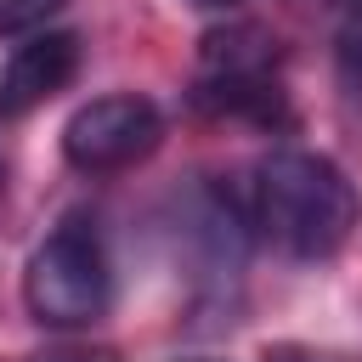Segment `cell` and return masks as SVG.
<instances>
[{
    "label": "cell",
    "mask_w": 362,
    "mask_h": 362,
    "mask_svg": "<svg viewBox=\"0 0 362 362\" xmlns=\"http://www.w3.org/2000/svg\"><path fill=\"white\" fill-rule=\"evenodd\" d=\"M164 141V113L153 96L141 90H113V96H90L85 107H74V119L62 124V158L79 175H119L141 158H153Z\"/></svg>",
    "instance_id": "cell-4"
},
{
    "label": "cell",
    "mask_w": 362,
    "mask_h": 362,
    "mask_svg": "<svg viewBox=\"0 0 362 362\" xmlns=\"http://www.w3.org/2000/svg\"><path fill=\"white\" fill-rule=\"evenodd\" d=\"M192 102L221 119H249L260 130L288 124V90L277 79V40L266 28L232 23L204 40Z\"/></svg>",
    "instance_id": "cell-3"
},
{
    "label": "cell",
    "mask_w": 362,
    "mask_h": 362,
    "mask_svg": "<svg viewBox=\"0 0 362 362\" xmlns=\"http://www.w3.org/2000/svg\"><path fill=\"white\" fill-rule=\"evenodd\" d=\"M334 6V62L339 79L362 96V0H328Z\"/></svg>",
    "instance_id": "cell-7"
},
{
    "label": "cell",
    "mask_w": 362,
    "mask_h": 362,
    "mask_svg": "<svg viewBox=\"0 0 362 362\" xmlns=\"http://www.w3.org/2000/svg\"><path fill=\"white\" fill-rule=\"evenodd\" d=\"M192 6H204V11H226V6H238V0H192Z\"/></svg>",
    "instance_id": "cell-11"
},
{
    "label": "cell",
    "mask_w": 362,
    "mask_h": 362,
    "mask_svg": "<svg viewBox=\"0 0 362 362\" xmlns=\"http://www.w3.org/2000/svg\"><path fill=\"white\" fill-rule=\"evenodd\" d=\"M0 192H6V158H0Z\"/></svg>",
    "instance_id": "cell-12"
},
{
    "label": "cell",
    "mask_w": 362,
    "mask_h": 362,
    "mask_svg": "<svg viewBox=\"0 0 362 362\" xmlns=\"http://www.w3.org/2000/svg\"><path fill=\"white\" fill-rule=\"evenodd\" d=\"M23 305L40 328H90L113 305V260L96 221L68 215L51 226L23 266Z\"/></svg>",
    "instance_id": "cell-2"
},
{
    "label": "cell",
    "mask_w": 362,
    "mask_h": 362,
    "mask_svg": "<svg viewBox=\"0 0 362 362\" xmlns=\"http://www.w3.org/2000/svg\"><path fill=\"white\" fill-rule=\"evenodd\" d=\"M79 74V34L68 28H45L11 45V57L0 62V124L28 119L34 107H45L57 90H68Z\"/></svg>",
    "instance_id": "cell-6"
},
{
    "label": "cell",
    "mask_w": 362,
    "mask_h": 362,
    "mask_svg": "<svg viewBox=\"0 0 362 362\" xmlns=\"http://www.w3.org/2000/svg\"><path fill=\"white\" fill-rule=\"evenodd\" d=\"M62 6H68V0H0V34H17V40L45 34V23H51Z\"/></svg>",
    "instance_id": "cell-8"
},
{
    "label": "cell",
    "mask_w": 362,
    "mask_h": 362,
    "mask_svg": "<svg viewBox=\"0 0 362 362\" xmlns=\"http://www.w3.org/2000/svg\"><path fill=\"white\" fill-rule=\"evenodd\" d=\"M23 362H119V351L102 345V339H57V345H40Z\"/></svg>",
    "instance_id": "cell-9"
},
{
    "label": "cell",
    "mask_w": 362,
    "mask_h": 362,
    "mask_svg": "<svg viewBox=\"0 0 362 362\" xmlns=\"http://www.w3.org/2000/svg\"><path fill=\"white\" fill-rule=\"evenodd\" d=\"M249 209L243 198H232L221 181H198L181 198V221H175V243L198 260V277H238L243 255H249Z\"/></svg>",
    "instance_id": "cell-5"
},
{
    "label": "cell",
    "mask_w": 362,
    "mask_h": 362,
    "mask_svg": "<svg viewBox=\"0 0 362 362\" xmlns=\"http://www.w3.org/2000/svg\"><path fill=\"white\" fill-rule=\"evenodd\" d=\"M243 209L255 238H266L288 260H334L362 221L351 175L311 147H272L249 170Z\"/></svg>",
    "instance_id": "cell-1"
},
{
    "label": "cell",
    "mask_w": 362,
    "mask_h": 362,
    "mask_svg": "<svg viewBox=\"0 0 362 362\" xmlns=\"http://www.w3.org/2000/svg\"><path fill=\"white\" fill-rule=\"evenodd\" d=\"M260 362H356V356L328 351V345H305V339H277L260 351Z\"/></svg>",
    "instance_id": "cell-10"
}]
</instances>
